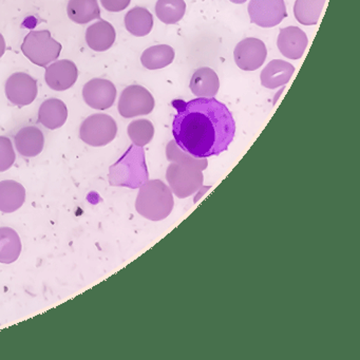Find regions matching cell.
I'll use <instances>...</instances> for the list:
<instances>
[{
    "instance_id": "7402d4cb",
    "label": "cell",
    "mask_w": 360,
    "mask_h": 360,
    "mask_svg": "<svg viewBox=\"0 0 360 360\" xmlns=\"http://www.w3.org/2000/svg\"><path fill=\"white\" fill-rule=\"evenodd\" d=\"M326 0H296L294 15L299 24L314 26L321 15Z\"/></svg>"
},
{
    "instance_id": "ffe728a7",
    "label": "cell",
    "mask_w": 360,
    "mask_h": 360,
    "mask_svg": "<svg viewBox=\"0 0 360 360\" xmlns=\"http://www.w3.org/2000/svg\"><path fill=\"white\" fill-rule=\"evenodd\" d=\"M125 27L128 32L134 37H146L153 28V14L145 8H134L126 14Z\"/></svg>"
},
{
    "instance_id": "52a82bcc",
    "label": "cell",
    "mask_w": 360,
    "mask_h": 360,
    "mask_svg": "<svg viewBox=\"0 0 360 360\" xmlns=\"http://www.w3.org/2000/svg\"><path fill=\"white\" fill-rule=\"evenodd\" d=\"M37 79L25 72L12 75L6 82V96L10 103L18 107L28 106L37 96Z\"/></svg>"
},
{
    "instance_id": "d4e9b609",
    "label": "cell",
    "mask_w": 360,
    "mask_h": 360,
    "mask_svg": "<svg viewBox=\"0 0 360 360\" xmlns=\"http://www.w3.org/2000/svg\"><path fill=\"white\" fill-rule=\"evenodd\" d=\"M16 155L11 140L0 136V172H7L15 163Z\"/></svg>"
},
{
    "instance_id": "8fae6325",
    "label": "cell",
    "mask_w": 360,
    "mask_h": 360,
    "mask_svg": "<svg viewBox=\"0 0 360 360\" xmlns=\"http://www.w3.org/2000/svg\"><path fill=\"white\" fill-rule=\"evenodd\" d=\"M309 39L304 31L298 27H288L281 29L278 35L277 46L284 58L288 60H299L307 49Z\"/></svg>"
},
{
    "instance_id": "484cf974",
    "label": "cell",
    "mask_w": 360,
    "mask_h": 360,
    "mask_svg": "<svg viewBox=\"0 0 360 360\" xmlns=\"http://www.w3.org/2000/svg\"><path fill=\"white\" fill-rule=\"evenodd\" d=\"M131 0H101L103 8L109 12H121L127 9Z\"/></svg>"
},
{
    "instance_id": "3957f363",
    "label": "cell",
    "mask_w": 360,
    "mask_h": 360,
    "mask_svg": "<svg viewBox=\"0 0 360 360\" xmlns=\"http://www.w3.org/2000/svg\"><path fill=\"white\" fill-rule=\"evenodd\" d=\"M62 48L50 31H30L25 37L22 51L32 64L47 67L60 58Z\"/></svg>"
},
{
    "instance_id": "cb8c5ba5",
    "label": "cell",
    "mask_w": 360,
    "mask_h": 360,
    "mask_svg": "<svg viewBox=\"0 0 360 360\" xmlns=\"http://www.w3.org/2000/svg\"><path fill=\"white\" fill-rule=\"evenodd\" d=\"M153 134L155 129L153 123L148 120H136L128 126V136L138 147L148 144L153 139Z\"/></svg>"
},
{
    "instance_id": "7a4b0ae2",
    "label": "cell",
    "mask_w": 360,
    "mask_h": 360,
    "mask_svg": "<svg viewBox=\"0 0 360 360\" xmlns=\"http://www.w3.org/2000/svg\"><path fill=\"white\" fill-rule=\"evenodd\" d=\"M144 151L138 146H131L121 160L109 169V182L112 186L136 188L147 179Z\"/></svg>"
},
{
    "instance_id": "4fadbf2b",
    "label": "cell",
    "mask_w": 360,
    "mask_h": 360,
    "mask_svg": "<svg viewBox=\"0 0 360 360\" xmlns=\"http://www.w3.org/2000/svg\"><path fill=\"white\" fill-rule=\"evenodd\" d=\"M85 37L90 49L96 52H104L112 47L117 33L110 22L101 20L87 29Z\"/></svg>"
},
{
    "instance_id": "5bb4252c",
    "label": "cell",
    "mask_w": 360,
    "mask_h": 360,
    "mask_svg": "<svg viewBox=\"0 0 360 360\" xmlns=\"http://www.w3.org/2000/svg\"><path fill=\"white\" fill-rule=\"evenodd\" d=\"M295 67L281 60H274L261 72V84L267 89H276L286 85L292 79Z\"/></svg>"
},
{
    "instance_id": "7c38bea8",
    "label": "cell",
    "mask_w": 360,
    "mask_h": 360,
    "mask_svg": "<svg viewBox=\"0 0 360 360\" xmlns=\"http://www.w3.org/2000/svg\"><path fill=\"white\" fill-rule=\"evenodd\" d=\"M16 150L25 158H34L41 155L45 146V136L39 128L27 126L22 128L14 138Z\"/></svg>"
},
{
    "instance_id": "603a6c76",
    "label": "cell",
    "mask_w": 360,
    "mask_h": 360,
    "mask_svg": "<svg viewBox=\"0 0 360 360\" xmlns=\"http://www.w3.org/2000/svg\"><path fill=\"white\" fill-rule=\"evenodd\" d=\"M186 4L184 0H158L155 14L162 22L174 25L184 18Z\"/></svg>"
},
{
    "instance_id": "2e32d148",
    "label": "cell",
    "mask_w": 360,
    "mask_h": 360,
    "mask_svg": "<svg viewBox=\"0 0 360 360\" xmlns=\"http://www.w3.org/2000/svg\"><path fill=\"white\" fill-rule=\"evenodd\" d=\"M26 201V189L14 180L0 182V212L12 214L20 210Z\"/></svg>"
},
{
    "instance_id": "44dd1931",
    "label": "cell",
    "mask_w": 360,
    "mask_h": 360,
    "mask_svg": "<svg viewBox=\"0 0 360 360\" xmlns=\"http://www.w3.org/2000/svg\"><path fill=\"white\" fill-rule=\"evenodd\" d=\"M174 48L168 45L153 46L143 52L141 63L148 70H159L169 66L174 60Z\"/></svg>"
},
{
    "instance_id": "5b68a950",
    "label": "cell",
    "mask_w": 360,
    "mask_h": 360,
    "mask_svg": "<svg viewBox=\"0 0 360 360\" xmlns=\"http://www.w3.org/2000/svg\"><path fill=\"white\" fill-rule=\"evenodd\" d=\"M155 108V98L153 94L143 86H128L120 96V115L125 119H132L139 115H146L153 112Z\"/></svg>"
},
{
    "instance_id": "30bf717a",
    "label": "cell",
    "mask_w": 360,
    "mask_h": 360,
    "mask_svg": "<svg viewBox=\"0 0 360 360\" xmlns=\"http://www.w3.org/2000/svg\"><path fill=\"white\" fill-rule=\"evenodd\" d=\"M77 77L79 69L72 60H58L46 67V83L54 91L70 89L77 83Z\"/></svg>"
},
{
    "instance_id": "ba28073f",
    "label": "cell",
    "mask_w": 360,
    "mask_h": 360,
    "mask_svg": "<svg viewBox=\"0 0 360 360\" xmlns=\"http://www.w3.org/2000/svg\"><path fill=\"white\" fill-rule=\"evenodd\" d=\"M266 56L265 44L254 37L240 41L233 51L236 65L243 71H256L264 64Z\"/></svg>"
},
{
    "instance_id": "277c9868",
    "label": "cell",
    "mask_w": 360,
    "mask_h": 360,
    "mask_svg": "<svg viewBox=\"0 0 360 360\" xmlns=\"http://www.w3.org/2000/svg\"><path fill=\"white\" fill-rule=\"evenodd\" d=\"M117 125L115 119L104 113L90 115L82 123L79 138L92 147H103L115 140Z\"/></svg>"
},
{
    "instance_id": "6da1fadb",
    "label": "cell",
    "mask_w": 360,
    "mask_h": 360,
    "mask_svg": "<svg viewBox=\"0 0 360 360\" xmlns=\"http://www.w3.org/2000/svg\"><path fill=\"white\" fill-rule=\"evenodd\" d=\"M172 134L176 144L195 159L219 155L227 150L236 134L229 109L214 98L176 100Z\"/></svg>"
},
{
    "instance_id": "9a60e30c",
    "label": "cell",
    "mask_w": 360,
    "mask_h": 360,
    "mask_svg": "<svg viewBox=\"0 0 360 360\" xmlns=\"http://www.w3.org/2000/svg\"><path fill=\"white\" fill-rule=\"evenodd\" d=\"M68 119V108L63 101L49 98L39 107V122L50 130L63 127Z\"/></svg>"
},
{
    "instance_id": "e0dca14e",
    "label": "cell",
    "mask_w": 360,
    "mask_h": 360,
    "mask_svg": "<svg viewBox=\"0 0 360 360\" xmlns=\"http://www.w3.org/2000/svg\"><path fill=\"white\" fill-rule=\"evenodd\" d=\"M189 87L198 98H214L220 89V81L212 69L205 67L193 73Z\"/></svg>"
},
{
    "instance_id": "8992f818",
    "label": "cell",
    "mask_w": 360,
    "mask_h": 360,
    "mask_svg": "<svg viewBox=\"0 0 360 360\" xmlns=\"http://www.w3.org/2000/svg\"><path fill=\"white\" fill-rule=\"evenodd\" d=\"M248 15L252 24L273 28L288 18V12L284 0H250Z\"/></svg>"
},
{
    "instance_id": "ac0fdd59",
    "label": "cell",
    "mask_w": 360,
    "mask_h": 360,
    "mask_svg": "<svg viewBox=\"0 0 360 360\" xmlns=\"http://www.w3.org/2000/svg\"><path fill=\"white\" fill-rule=\"evenodd\" d=\"M22 250L20 235L11 227H0V263L11 264L15 262Z\"/></svg>"
},
{
    "instance_id": "9c48e42d",
    "label": "cell",
    "mask_w": 360,
    "mask_h": 360,
    "mask_svg": "<svg viewBox=\"0 0 360 360\" xmlns=\"http://www.w3.org/2000/svg\"><path fill=\"white\" fill-rule=\"evenodd\" d=\"M83 98L86 104L96 110H106L115 104L117 88L108 79H94L85 84Z\"/></svg>"
},
{
    "instance_id": "d6986e66",
    "label": "cell",
    "mask_w": 360,
    "mask_h": 360,
    "mask_svg": "<svg viewBox=\"0 0 360 360\" xmlns=\"http://www.w3.org/2000/svg\"><path fill=\"white\" fill-rule=\"evenodd\" d=\"M67 14L75 24L85 25L100 18L101 10L98 0H69Z\"/></svg>"
},
{
    "instance_id": "4316f807",
    "label": "cell",
    "mask_w": 360,
    "mask_h": 360,
    "mask_svg": "<svg viewBox=\"0 0 360 360\" xmlns=\"http://www.w3.org/2000/svg\"><path fill=\"white\" fill-rule=\"evenodd\" d=\"M6 52V41L4 35L0 33V58H3Z\"/></svg>"
},
{
    "instance_id": "83f0119b",
    "label": "cell",
    "mask_w": 360,
    "mask_h": 360,
    "mask_svg": "<svg viewBox=\"0 0 360 360\" xmlns=\"http://www.w3.org/2000/svg\"><path fill=\"white\" fill-rule=\"evenodd\" d=\"M233 4H236V5H242V4L246 3L248 0H229Z\"/></svg>"
}]
</instances>
